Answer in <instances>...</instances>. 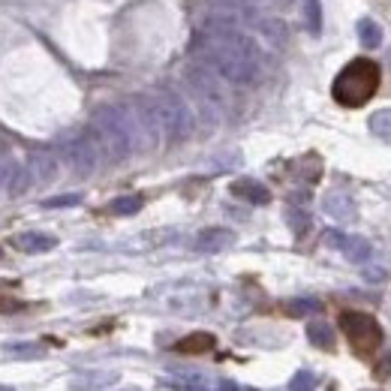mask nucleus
<instances>
[{
  "instance_id": "nucleus-15",
  "label": "nucleus",
  "mask_w": 391,
  "mask_h": 391,
  "mask_svg": "<svg viewBox=\"0 0 391 391\" xmlns=\"http://www.w3.org/2000/svg\"><path fill=\"white\" fill-rule=\"evenodd\" d=\"M232 196L250 202V205H268V202H271L268 187L259 184V181H250V178L235 181V184H232Z\"/></svg>"
},
{
  "instance_id": "nucleus-2",
  "label": "nucleus",
  "mask_w": 391,
  "mask_h": 391,
  "mask_svg": "<svg viewBox=\"0 0 391 391\" xmlns=\"http://www.w3.org/2000/svg\"><path fill=\"white\" fill-rule=\"evenodd\" d=\"M91 133L109 163H123L136 150H142L130 106H99L91 118Z\"/></svg>"
},
{
  "instance_id": "nucleus-14",
  "label": "nucleus",
  "mask_w": 391,
  "mask_h": 391,
  "mask_svg": "<svg viewBox=\"0 0 391 391\" xmlns=\"http://www.w3.org/2000/svg\"><path fill=\"white\" fill-rule=\"evenodd\" d=\"M12 247L21 250V253H48V250L57 247V238L45 232H21L12 238Z\"/></svg>"
},
{
  "instance_id": "nucleus-29",
  "label": "nucleus",
  "mask_w": 391,
  "mask_h": 391,
  "mask_svg": "<svg viewBox=\"0 0 391 391\" xmlns=\"http://www.w3.org/2000/svg\"><path fill=\"white\" fill-rule=\"evenodd\" d=\"M316 388V380H313V373L307 370H301L292 376V382H289V391H313Z\"/></svg>"
},
{
  "instance_id": "nucleus-30",
  "label": "nucleus",
  "mask_w": 391,
  "mask_h": 391,
  "mask_svg": "<svg viewBox=\"0 0 391 391\" xmlns=\"http://www.w3.org/2000/svg\"><path fill=\"white\" fill-rule=\"evenodd\" d=\"M18 163H12L9 157H0V193L9 187V178H12V172H16Z\"/></svg>"
},
{
  "instance_id": "nucleus-24",
  "label": "nucleus",
  "mask_w": 391,
  "mask_h": 391,
  "mask_svg": "<svg viewBox=\"0 0 391 391\" xmlns=\"http://www.w3.org/2000/svg\"><path fill=\"white\" fill-rule=\"evenodd\" d=\"M322 304L316 298H292V301H286V313L289 316H310V313H319Z\"/></svg>"
},
{
  "instance_id": "nucleus-23",
  "label": "nucleus",
  "mask_w": 391,
  "mask_h": 391,
  "mask_svg": "<svg viewBox=\"0 0 391 391\" xmlns=\"http://www.w3.org/2000/svg\"><path fill=\"white\" fill-rule=\"evenodd\" d=\"M142 205H145L142 196H121V199L111 202L109 211L118 214V217H130V214H138V211H142Z\"/></svg>"
},
{
  "instance_id": "nucleus-6",
  "label": "nucleus",
  "mask_w": 391,
  "mask_h": 391,
  "mask_svg": "<svg viewBox=\"0 0 391 391\" xmlns=\"http://www.w3.org/2000/svg\"><path fill=\"white\" fill-rule=\"evenodd\" d=\"M340 328H343L349 346L356 349L358 356H373V352L382 346V328L370 313H361V310L340 313Z\"/></svg>"
},
{
  "instance_id": "nucleus-5",
  "label": "nucleus",
  "mask_w": 391,
  "mask_h": 391,
  "mask_svg": "<svg viewBox=\"0 0 391 391\" xmlns=\"http://www.w3.org/2000/svg\"><path fill=\"white\" fill-rule=\"evenodd\" d=\"M184 82H187V87H190V94L199 103L205 121L208 123H217L220 115L226 111V106H229V97H226L223 79L211 67H205V64H190V67H184Z\"/></svg>"
},
{
  "instance_id": "nucleus-13",
  "label": "nucleus",
  "mask_w": 391,
  "mask_h": 391,
  "mask_svg": "<svg viewBox=\"0 0 391 391\" xmlns=\"http://www.w3.org/2000/svg\"><path fill=\"white\" fill-rule=\"evenodd\" d=\"M175 391H220V380L217 376H208V373H199V370H190V373H178L166 380Z\"/></svg>"
},
{
  "instance_id": "nucleus-35",
  "label": "nucleus",
  "mask_w": 391,
  "mask_h": 391,
  "mask_svg": "<svg viewBox=\"0 0 391 391\" xmlns=\"http://www.w3.org/2000/svg\"><path fill=\"white\" fill-rule=\"evenodd\" d=\"M123 391H138V388H123Z\"/></svg>"
},
{
  "instance_id": "nucleus-1",
  "label": "nucleus",
  "mask_w": 391,
  "mask_h": 391,
  "mask_svg": "<svg viewBox=\"0 0 391 391\" xmlns=\"http://www.w3.org/2000/svg\"><path fill=\"white\" fill-rule=\"evenodd\" d=\"M193 52L199 55V64L211 67L229 84H256L262 75V52L259 43L250 33H241L229 24H208L196 33Z\"/></svg>"
},
{
  "instance_id": "nucleus-12",
  "label": "nucleus",
  "mask_w": 391,
  "mask_h": 391,
  "mask_svg": "<svg viewBox=\"0 0 391 391\" xmlns=\"http://www.w3.org/2000/svg\"><path fill=\"white\" fill-rule=\"evenodd\" d=\"M322 208H325L328 217L337 220V223H352L356 220V214H358L356 199H352L349 193H328L322 199Z\"/></svg>"
},
{
  "instance_id": "nucleus-28",
  "label": "nucleus",
  "mask_w": 391,
  "mask_h": 391,
  "mask_svg": "<svg viewBox=\"0 0 391 391\" xmlns=\"http://www.w3.org/2000/svg\"><path fill=\"white\" fill-rule=\"evenodd\" d=\"M82 202L79 193H64V196H52V199H45L43 202V208H75Z\"/></svg>"
},
{
  "instance_id": "nucleus-16",
  "label": "nucleus",
  "mask_w": 391,
  "mask_h": 391,
  "mask_svg": "<svg viewBox=\"0 0 391 391\" xmlns=\"http://www.w3.org/2000/svg\"><path fill=\"white\" fill-rule=\"evenodd\" d=\"M337 250L349 262H368L370 253H373L370 241H368V238H361V235H343V238H340V244H337Z\"/></svg>"
},
{
  "instance_id": "nucleus-33",
  "label": "nucleus",
  "mask_w": 391,
  "mask_h": 391,
  "mask_svg": "<svg viewBox=\"0 0 391 391\" xmlns=\"http://www.w3.org/2000/svg\"><path fill=\"white\" fill-rule=\"evenodd\" d=\"M0 391H12V388L9 385H0Z\"/></svg>"
},
{
  "instance_id": "nucleus-34",
  "label": "nucleus",
  "mask_w": 391,
  "mask_h": 391,
  "mask_svg": "<svg viewBox=\"0 0 391 391\" xmlns=\"http://www.w3.org/2000/svg\"><path fill=\"white\" fill-rule=\"evenodd\" d=\"M241 391H256V388H241Z\"/></svg>"
},
{
  "instance_id": "nucleus-32",
  "label": "nucleus",
  "mask_w": 391,
  "mask_h": 391,
  "mask_svg": "<svg viewBox=\"0 0 391 391\" xmlns=\"http://www.w3.org/2000/svg\"><path fill=\"white\" fill-rule=\"evenodd\" d=\"M220 391H241L232 380H220Z\"/></svg>"
},
{
  "instance_id": "nucleus-25",
  "label": "nucleus",
  "mask_w": 391,
  "mask_h": 391,
  "mask_svg": "<svg viewBox=\"0 0 391 391\" xmlns=\"http://www.w3.org/2000/svg\"><path fill=\"white\" fill-rule=\"evenodd\" d=\"M370 130L382 138H391V109H380L370 115Z\"/></svg>"
},
{
  "instance_id": "nucleus-27",
  "label": "nucleus",
  "mask_w": 391,
  "mask_h": 391,
  "mask_svg": "<svg viewBox=\"0 0 391 391\" xmlns=\"http://www.w3.org/2000/svg\"><path fill=\"white\" fill-rule=\"evenodd\" d=\"M286 220H289V226H292V232L295 235H301L310 226V217H307V211H298V208H289L286 211Z\"/></svg>"
},
{
  "instance_id": "nucleus-31",
  "label": "nucleus",
  "mask_w": 391,
  "mask_h": 391,
  "mask_svg": "<svg viewBox=\"0 0 391 391\" xmlns=\"http://www.w3.org/2000/svg\"><path fill=\"white\" fill-rule=\"evenodd\" d=\"M382 277H385L382 268H370V271H368V280H382Z\"/></svg>"
},
{
  "instance_id": "nucleus-4",
  "label": "nucleus",
  "mask_w": 391,
  "mask_h": 391,
  "mask_svg": "<svg viewBox=\"0 0 391 391\" xmlns=\"http://www.w3.org/2000/svg\"><path fill=\"white\" fill-rule=\"evenodd\" d=\"M148 97H150L154 111L160 118L163 138H166L169 145L187 142L196 130V121H193V111H190V106H187V99L181 94L169 91V87H157V91H150Z\"/></svg>"
},
{
  "instance_id": "nucleus-18",
  "label": "nucleus",
  "mask_w": 391,
  "mask_h": 391,
  "mask_svg": "<svg viewBox=\"0 0 391 391\" xmlns=\"http://www.w3.org/2000/svg\"><path fill=\"white\" fill-rule=\"evenodd\" d=\"M175 349L184 352V356H202V352L214 349V334H208V331L187 334L184 340H178V343H175Z\"/></svg>"
},
{
  "instance_id": "nucleus-8",
  "label": "nucleus",
  "mask_w": 391,
  "mask_h": 391,
  "mask_svg": "<svg viewBox=\"0 0 391 391\" xmlns=\"http://www.w3.org/2000/svg\"><path fill=\"white\" fill-rule=\"evenodd\" d=\"M130 111H133V121H136V130H138V142H142V150H154L163 138L160 130V118L154 111V103H150L148 94H138L130 99Z\"/></svg>"
},
{
  "instance_id": "nucleus-21",
  "label": "nucleus",
  "mask_w": 391,
  "mask_h": 391,
  "mask_svg": "<svg viewBox=\"0 0 391 391\" xmlns=\"http://www.w3.org/2000/svg\"><path fill=\"white\" fill-rule=\"evenodd\" d=\"M33 187V178H31V172H28V166H16V172H12V178H9V187H6V193L12 196V199H18V196H24Z\"/></svg>"
},
{
  "instance_id": "nucleus-7",
  "label": "nucleus",
  "mask_w": 391,
  "mask_h": 391,
  "mask_svg": "<svg viewBox=\"0 0 391 391\" xmlns=\"http://www.w3.org/2000/svg\"><path fill=\"white\" fill-rule=\"evenodd\" d=\"M60 154L79 178H91L99 169V160H103V150H99L94 133H72L60 138Z\"/></svg>"
},
{
  "instance_id": "nucleus-26",
  "label": "nucleus",
  "mask_w": 391,
  "mask_h": 391,
  "mask_svg": "<svg viewBox=\"0 0 391 391\" xmlns=\"http://www.w3.org/2000/svg\"><path fill=\"white\" fill-rule=\"evenodd\" d=\"M6 352L16 358H43V346L36 343H6Z\"/></svg>"
},
{
  "instance_id": "nucleus-10",
  "label": "nucleus",
  "mask_w": 391,
  "mask_h": 391,
  "mask_svg": "<svg viewBox=\"0 0 391 391\" xmlns=\"http://www.w3.org/2000/svg\"><path fill=\"white\" fill-rule=\"evenodd\" d=\"M235 244V232L232 229H223V226H211V229H202L196 235V250L199 253H223Z\"/></svg>"
},
{
  "instance_id": "nucleus-20",
  "label": "nucleus",
  "mask_w": 391,
  "mask_h": 391,
  "mask_svg": "<svg viewBox=\"0 0 391 391\" xmlns=\"http://www.w3.org/2000/svg\"><path fill=\"white\" fill-rule=\"evenodd\" d=\"M307 340L319 349H334V331H331V325H325V322H310L307 325Z\"/></svg>"
},
{
  "instance_id": "nucleus-22",
  "label": "nucleus",
  "mask_w": 391,
  "mask_h": 391,
  "mask_svg": "<svg viewBox=\"0 0 391 391\" xmlns=\"http://www.w3.org/2000/svg\"><path fill=\"white\" fill-rule=\"evenodd\" d=\"M304 24H307V33H313V36L322 33V4L319 0H304Z\"/></svg>"
},
{
  "instance_id": "nucleus-17",
  "label": "nucleus",
  "mask_w": 391,
  "mask_h": 391,
  "mask_svg": "<svg viewBox=\"0 0 391 391\" xmlns=\"http://www.w3.org/2000/svg\"><path fill=\"white\" fill-rule=\"evenodd\" d=\"M250 24L262 33V36H268L271 43H283L286 40V21L283 18H274V16H256V18H250Z\"/></svg>"
},
{
  "instance_id": "nucleus-11",
  "label": "nucleus",
  "mask_w": 391,
  "mask_h": 391,
  "mask_svg": "<svg viewBox=\"0 0 391 391\" xmlns=\"http://www.w3.org/2000/svg\"><path fill=\"white\" fill-rule=\"evenodd\" d=\"M121 376L115 370H79L70 376V388L72 391H99V388H109L115 385Z\"/></svg>"
},
{
  "instance_id": "nucleus-19",
  "label": "nucleus",
  "mask_w": 391,
  "mask_h": 391,
  "mask_svg": "<svg viewBox=\"0 0 391 391\" xmlns=\"http://www.w3.org/2000/svg\"><path fill=\"white\" fill-rule=\"evenodd\" d=\"M358 43L364 45V48H380V43H382V28L376 24L373 18H361L358 21Z\"/></svg>"
},
{
  "instance_id": "nucleus-9",
  "label": "nucleus",
  "mask_w": 391,
  "mask_h": 391,
  "mask_svg": "<svg viewBox=\"0 0 391 391\" xmlns=\"http://www.w3.org/2000/svg\"><path fill=\"white\" fill-rule=\"evenodd\" d=\"M28 172H31L33 184H52L60 178V160L52 150H33L28 160Z\"/></svg>"
},
{
  "instance_id": "nucleus-3",
  "label": "nucleus",
  "mask_w": 391,
  "mask_h": 391,
  "mask_svg": "<svg viewBox=\"0 0 391 391\" xmlns=\"http://www.w3.org/2000/svg\"><path fill=\"white\" fill-rule=\"evenodd\" d=\"M380 82H382L380 64L370 60V57H356L337 72V79L331 84V97L340 106L358 109V106L373 99V94L380 91Z\"/></svg>"
}]
</instances>
